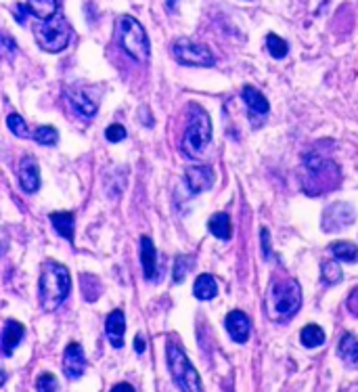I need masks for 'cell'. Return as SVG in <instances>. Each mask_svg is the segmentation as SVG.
I'll list each match as a JSON object with an SVG mask.
<instances>
[{
  "mask_svg": "<svg viewBox=\"0 0 358 392\" xmlns=\"http://www.w3.org/2000/svg\"><path fill=\"white\" fill-rule=\"evenodd\" d=\"M302 306V288L295 279H275L266 296V313L272 321L285 323Z\"/></svg>",
  "mask_w": 358,
  "mask_h": 392,
  "instance_id": "6da1fadb",
  "label": "cell"
},
{
  "mask_svg": "<svg viewBox=\"0 0 358 392\" xmlns=\"http://www.w3.org/2000/svg\"><path fill=\"white\" fill-rule=\"evenodd\" d=\"M71 290V277L67 266L55 261H46L40 273V304L46 313L57 311Z\"/></svg>",
  "mask_w": 358,
  "mask_h": 392,
  "instance_id": "7a4b0ae2",
  "label": "cell"
},
{
  "mask_svg": "<svg viewBox=\"0 0 358 392\" xmlns=\"http://www.w3.org/2000/svg\"><path fill=\"white\" fill-rule=\"evenodd\" d=\"M116 40L124 49L126 55H131L134 61L145 64L151 55V44L145 28L140 21H136L131 15H120L116 21Z\"/></svg>",
  "mask_w": 358,
  "mask_h": 392,
  "instance_id": "3957f363",
  "label": "cell"
},
{
  "mask_svg": "<svg viewBox=\"0 0 358 392\" xmlns=\"http://www.w3.org/2000/svg\"><path fill=\"white\" fill-rule=\"evenodd\" d=\"M210 141H212V120L208 111H203L199 105H191L189 124L183 134V145H180L183 154L191 160H197L205 154Z\"/></svg>",
  "mask_w": 358,
  "mask_h": 392,
  "instance_id": "277c9868",
  "label": "cell"
},
{
  "mask_svg": "<svg viewBox=\"0 0 358 392\" xmlns=\"http://www.w3.org/2000/svg\"><path fill=\"white\" fill-rule=\"evenodd\" d=\"M165 357H168V369L172 373V380L176 382L180 392H203V384L197 369L176 342L172 340L168 342Z\"/></svg>",
  "mask_w": 358,
  "mask_h": 392,
  "instance_id": "5b68a950",
  "label": "cell"
},
{
  "mask_svg": "<svg viewBox=\"0 0 358 392\" xmlns=\"http://www.w3.org/2000/svg\"><path fill=\"white\" fill-rule=\"evenodd\" d=\"M34 36H36V42L40 44L42 51L61 53L67 44H69L71 28H69L66 17L57 13L55 17L44 19V21H40L38 26H34Z\"/></svg>",
  "mask_w": 358,
  "mask_h": 392,
  "instance_id": "8992f818",
  "label": "cell"
},
{
  "mask_svg": "<svg viewBox=\"0 0 358 392\" xmlns=\"http://www.w3.org/2000/svg\"><path fill=\"white\" fill-rule=\"evenodd\" d=\"M172 53L176 57L178 64L183 66H193V67H212L216 64L212 51L201 44L195 42L191 38H178L174 44H172Z\"/></svg>",
  "mask_w": 358,
  "mask_h": 392,
  "instance_id": "52a82bcc",
  "label": "cell"
},
{
  "mask_svg": "<svg viewBox=\"0 0 358 392\" xmlns=\"http://www.w3.org/2000/svg\"><path fill=\"white\" fill-rule=\"evenodd\" d=\"M304 168H306L304 191H306L308 196L317 197L321 196L323 191H327V189H331L325 181H323V176L327 179V172H335V170H337L335 164L329 162V160H323V158L317 156V154H310V156L304 160Z\"/></svg>",
  "mask_w": 358,
  "mask_h": 392,
  "instance_id": "ba28073f",
  "label": "cell"
},
{
  "mask_svg": "<svg viewBox=\"0 0 358 392\" xmlns=\"http://www.w3.org/2000/svg\"><path fill=\"white\" fill-rule=\"evenodd\" d=\"M357 218L354 208L346 201H333L323 214V231L333 233V231L346 229L348 225H352Z\"/></svg>",
  "mask_w": 358,
  "mask_h": 392,
  "instance_id": "9c48e42d",
  "label": "cell"
},
{
  "mask_svg": "<svg viewBox=\"0 0 358 392\" xmlns=\"http://www.w3.org/2000/svg\"><path fill=\"white\" fill-rule=\"evenodd\" d=\"M185 183L193 196L203 194L214 185V170L205 164H193L185 170Z\"/></svg>",
  "mask_w": 358,
  "mask_h": 392,
  "instance_id": "30bf717a",
  "label": "cell"
},
{
  "mask_svg": "<svg viewBox=\"0 0 358 392\" xmlns=\"http://www.w3.org/2000/svg\"><path fill=\"white\" fill-rule=\"evenodd\" d=\"M225 327H227L228 336L232 338V342L237 344H245L250 340L252 333V321L245 313L241 311H230L225 319Z\"/></svg>",
  "mask_w": 358,
  "mask_h": 392,
  "instance_id": "8fae6325",
  "label": "cell"
},
{
  "mask_svg": "<svg viewBox=\"0 0 358 392\" xmlns=\"http://www.w3.org/2000/svg\"><path fill=\"white\" fill-rule=\"evenodd\" d=\"M86 369V355L84 348L78 342L67 344L66 353H63V371L69 380H78Z\"/></svg>",
  "mask_w": 358,
  "mask_h": 392,
  "instance_id": "7c38bea8",
  "label": "cell"
},
{
  "mask_svg": "<svg viewBox=\"0 0 358 392\" xmlns=\"http://www.w3.org/2000/svg\"><path fill=\"white\" fill-rule=\"evenodd\" d=\"M17 176H19V185L26 194H36L40 189V168H38V162L30 156H26L19 162Z\"/></svg>",
  "mask_w": 358,
  "mask_h": 392,
  "instance_id": "4fadbf2b",
  "label": "cell"
},
{
  "mask_svg": "<svg viewBox=\"0 0 358 392\" xmlns=\"http://www.w3.org/2000/svg\"><path fill=\"white\" fill-rule=\"evenodd\" d=\"M105 333L107 340L111 342L113 348H122L124 346V333H126V317L120 308L111 311L107 321H105Z\"/></svg>",
  "mask_w": 358,
  "mask_h": 392,
  "instance_id": "5bb4252c",
  "label": "cell"
},
{
  "mask_svg": "<svg viewBox=\"0 0 358 392\" xmlns=\"http://www.w3.org/2000/svg\"><path fill=\"white\" fill-rule=\"evenodd\" d=\"M241 97H243L245 105H247V111H250V118H252V120L268 116V111H270V103H268V99L264 97L258 89H254L252 84H247V86H243Z\"/></svg>",
  "mask_w": 358,
  "mask_h": 392,
  "instance_id": "9a60e30c",
  "label": "cell"
},
{
  "mask_svg": "<svg viewBox=\"0 0 358 392\" xmlns=\"http://www.w3.org/2000/svg\"><path fill=\"white\" fill-rule=\"evenodd\" d=\"M140 264H143L145 279L153 281L158 275V250H155L151 237H147V235L140 237Z\"/></svg>",
  "mask_w": 358,
  "mask_h": 392,
  "instance_id": "2e32d148",
  "label": "cell"
},
{
  "mask_svg": "<svg viewBox=\"0 0 358 392\" xmlns=\"http://www.w3.org/2000/svg\"><path fill=\"white\" fill-rule=\"evenodd\" d=\"M24 336H26V327L21 326L19 321L9 319L6 326H4V331H2V355L11 357L15 353V348L21 344Z\"/></svg>",
  "mask_w": 358,
  "mask_h": 392,
  "instance_id": "e0dca14e",
  "label": "cell"
},
{
  "mask_svg": "<svg viewBox=\"0 0 358 392\" xmlns=\"http://www.w3.org/2000/svg\"><path fill=\"white\" fill-rule=\"evenodd\" d=\"M48 218H51L53 229L57 231L63 239H67L69 243H73V223H76L73 212H53Z\"/></svg>",
  "mask_w": 358,
  "mask_h": 392,
  "instance_id": "ac0fdd59",
  "label": "cell"
},
{
  "mask_svg": "<svg viewBox=\"0 0 358 392\" xmlns=\"http://www.w3.org/2000/svg\"><path fill=\"white\" fill-rule=\"evenodd\" d=\"M208 229H210V233H212L214 237L227 241V239H230V235H232L230 216H228L227 212H216V214H212L210 221H208Z\"/></svg>",
  "mask_w": 358,
  "mask_h": 392,
  "instance_id": "d6986e66",
  "label": "cell"
},
{
  "mask_svg": "<svg viewBox=\"0 0 358 392\" xmlns=\"http://www.w3.org/2000/svg\"><path fill=\"white\" fill-rule=\"evenodd\" d=\"M67 99H69V103L73 105V109H76L80 116H84V118H95L97 105L86 97L84 93H80V91H76V89H69V91H67Z\"/></svg>",
  "mask_w": 358,
  "mask_h": 392,
  "instance_id": "ffe728a7",
  "label": "cell"
},
{
  "mask_svg": "<svg viewBox=\"0 0 358 392\" xmlns=\"http://www.w3.org/2000/svg\"><path fill=\"white\" fill-rule=\"evenodd\" d=\"M193 294L197 300H214L218 296V283L212 275L203 273L195 279V286H193Z\"/></svg>",
  "mask_w": 358,
  "mask_h": 392,
  "instance_id": "44dd1931",
  "label": "cell"
},
{
  "mask_svg": "<svg viewBox=\"0 0 358 392\" xmlns=\"http://www.w3.org/2000/svg\"><path fill=\"white\" fill-rule=\"evenodd\" d=\"M59 4H61V0H28L30 13L34 17H38L40 21L55 17L57 11H59Z\"/></svg>",
  "mask_w": 358,
  "mask_h": 392,
  "instance_id": "7402d4cb",
  "label": "cell"
},
{
  "mask_svg": "<svg viewBox=\"0 0 358 392\" xmlns=\"http://www.w3.org/2000/svg\"><path fill=\"white\" fill-rule=\"evenodd\" d=\"M300 340H302V344H304L306 348H319V346L325 344V329L321 326H317V323H308V326L302 329Z\"/></svg>",
  "mask_w": 358,
  "mask_h": 392,
  "instance_id": "603a6c76",
  "label": "cell"
},
{
  "mask_svg": "<svg viewBox=\"0 0 358 392\" xmlns=\"http://www.w3.org/2000/svg\"><path fill=\"white\" fill-rule=\"evenodd\" d=\"M331 254L335 256V261L342 262H357L358 261V246L352 241H333L329 246Z\"/></svg>",
  "mask_w": 358,
  "mask_h": 392,
  "instance_id": "cb8c5ba5",
  "label": "cell"
},
{
  "mask_svg": "<svg viewBox=\"0 0 358 392\" xmlns=\"http://www.w3.org/2000/svg\"><path fill=\"white\" fill-rule=\"evenodd\" d=\"M337 353L339 357L346 361V363H357L358 361V340L352 333H346L342 336L339 340V346H337Z\"/></svg>",
  "mask_w": 358,
  "mask_h": 392,
  "instance_id": "d4e9b609",
  "label": "cell"
},
{
  "mask_svg": "<svg viewBox=\"0 0 358 392\" xmlns=\"http://www.w3.org/2000/svg\"><path fill=\"white\" fill-rule=\"evenodd\" d=\"M321 277H323V283H325V286H335V283H339L342 277H344L339 261L321 262Z\"/></svg>",
  "mask_w": 358,
  "mask_h": 392,
  "instance_id": "484cf974",
  "label": "cell"
},
{
  "mask_svg": "<svg viewBox=\"0 0 358 392\" xmlns=\"http://www.w3.org/2000/svg\"><path fill=\"white\" fill-rule=\"evenodd\" d=\"M266 49H268V53L275 59H285L287 53H290V44L281 36H277V34H268L266 36Z\"/></svg>",
  "mask_w": 358,
  "mask_h": 392,
  "instance_id": "4316f807",
  "label": "cell"
},
{
  "mask_svg": "<svg viewBox=\"0 0 358 392\" xmlns=\"http://www.w3.org/2000/svg\"><path fill=\"white\" fill-rule=\"evenodd\" d=\"M32 139L38 145L53 147V145H57V141H59V132H57V129H53V126H40V129L34 131Z\"/></svg>",
  "mask_w": 358,
  "mask_h": 392,
  "instance_id": "83f0119b",
  "label": "cell"
},
{
  "mask_svg": "<svg viewBox=\"0 0 358 392\" xmlns=\"http://www.w3.org/2000/svg\"><path fill=\"white\" fill-rule=\"evenodd\" d=\"M6 126L11 129V132L15 134V136H19V139H30L34 132L28 129V124H26V120L19 116V114H9V118H6Z\"/></svg>",
  "mask_w": 358,
  "mask_h": 392,
  "instance_id": "f1b7e54d",
  "label": "cell"
},
{
  "mask_svg": "<svg viewBox=\"0 0 358 392\" xmlns=\"http://www.w3.org/2000/svg\"><path fill=\"white\" fill-rule=\"evenodd\" d=\"M80 286H82V294L88 302L97 300L98 292H101V286L93 275H80Z\"/></svg>",
  "mask_w": 358,
  "mask_h": 392,
  "instance_id": "f546056e",
  "label": "cell"
},
{
  "mask_svg": "<svg viewBox=\"0 0 358 392\" xmlns=\"http://www.w3.org/2000/svg\"><path fill=\"white\" fill-rule=\"evenodd\" d=\"M191 268H193V258L191 256H178L174 261V281L176 283H183Z\"/></svg>",
  "mask_w": 358,
  "mask_h": 392,
  "instance_id": "4dcf8cb0",
  "label": "cell"
},
{
  "mask_svg": "<svg viewBox=\"0 0 358 392\" xmlns=\"http://www.w3.org/2000/svg\"><path fill=\"white\" fill-rule=\"evenodd\" d=\"M57 388H59V382L53 373H42L36 380V391L38 392H57Z\"/></svg>",
  "mask_w": 358,
  "mask_h": 392,
  "instance_id": "1f68e13d",
  "label": "cell"
},
{
  "mask_svg": "<svg viewBox=\"0 0 358 392\" xmlns=\"http://www.w3.org/2000/svg\"><path fill=\"white\" fill-rule=\"evenodd\" d=\"M105 139H107L109 143H120V141L126 139V129H124L122 124H111V126H107V131H105Z\"/></svg>",
  "mask_w": 358,
  "mask_h": 392,
  "instance_id": "d6a6232c",
  "label": "cell"
},
{
  "mask_svg": "<svg viewBox=\"0 0 358 392\" xmlns=\"http://www.w3.org/2000/svg\"><path fill=\"white\" fill-rule=\"evenodd\" d=\"M348 311H350L354 317H358V288H354L352 294L348 296Z\"/></svg>",
  "mask_w": 358,
  "mask_h": 392,
  "instance_id": "836d02e7",
  "label": "cell"
},
{
  "mask_svg": "<svg viewBox=\"0 0 358 392\" xmlns=\"http://www.w3.org/2000/svg\"><path fill=\"white\" fill-rule=\"evenodd\" d=\"M15 17H17V21L19 24H26V15L30 13V9H28V4H15Z\"/></svg>",
  "mask_w": 358,
  "mask_h": 392,
  "instance_id": "e575fe53",
  "label": "cell"
},
{
  "mask_svg": "<svg viewBox=\"0 0 358 392\" xmlns=\"http://www.w3.org/2000/svg\"><path fill=\"white\" fill-rule=\"evenodd\" d=\"M262 252H264V256L268 258L270 256V241H268V229H262Z\"/></svg>",
  "mask_w": 358,
  "mask_h": 392,
  "instance_id": "d590c367",
  "label": "cell"
},
{
  "mask_svg": "<svg viewBox=\"0 0 358 392\" xmlns=\"http://www.w3.org/2000/svg\"><path fill=\"white\" fill-rule=\"evenodd\" d=\"M9 248V233L4 229H0V254H4Z\"/></svg>",
  "mask_w": 358,
  "mask_h": 392,
  "instance_id": "8d00e7d4",
  "label": "cell"
},
{
  "mask_svg": "<svg viewBox=\"0 0 358 392\" xmlns=\"http://www.w3.org/2000/svg\"><path fill=\"white\" fill-rule=\"evenodd\" d=\"M134 351H136L138 355H143V353H145V338H143L140 333L134 338Z\"/></svg>",
  "mask_w": 358,
  "mask_h": 392,
  "instance_id": "74e56055",
  "label": "cell"
},
{
  "mask_svg": "<svg viewBox=\"0 0 358 392\" xmlns=\"http://www.w3.org/2000/svg\"><path fill=\"white\" fill-rule=\"evenodd\" d=\"M109 392H134V388H132L128 382H120V384H116Z\"/></svg>",
  "mask_w": 358,
  "mask_h": 392,
  "instance_id": "f35d334b",
  "label": "cell"
}]
</instances>
